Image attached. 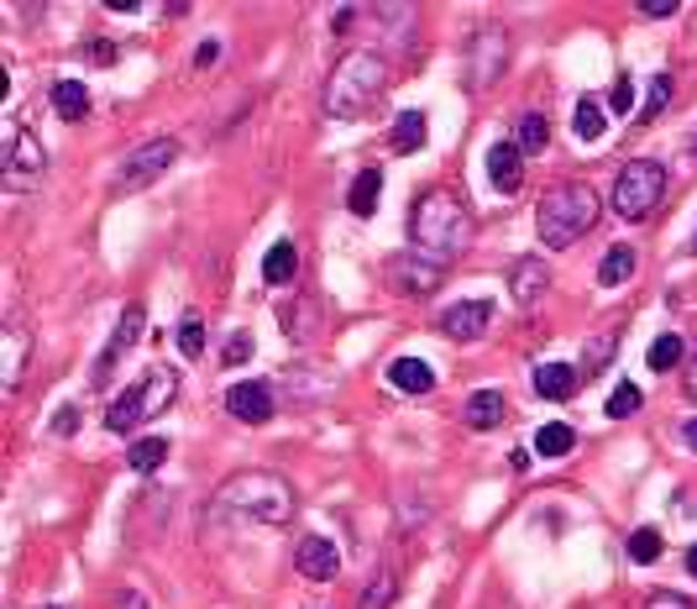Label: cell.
Masks as SVG:
<instances>
[{
    "label": "cell",
    "instance_id": "cell-1",
    "mask_svg": "<svg viewBox=\"0 0 697 609\" xmlns=\"http://www.w3.org/2000/svg\"><path fill=\"white\" fill-rule=\"evenodd\" d=\"M409 242H415L419 258L446 268L472 242V216L461 210V200L451 189H425L415 200V210H409Z\"/></svg>",
    "mask_w": 697,
    "mask_h": 609
},
{
    "label": "cell",
    "instance_id": "cell-2",
    "mask_svg": "<svg viewBox=\"0 0 697 609\" xmlns=\"http://www.w3.org/2000/svg\"><path fill=\"white\" fill-rule=\"evenodd\" d=\"M383 84H388V63H383L378 53L357 48V53L336 59V69H331V80H325V95H320V105H325V116H331V122H352V116H362L367 105L378 101Z\"/></svg>",
    "mask_w": 697,
    "mask_h": 609
},
{
    "label": "cell",
    "instance_id": "cell-3",
    "mask_svg": "<svg viewBox=\"0 0 697 609\" xmlns=\"http://www.w3.org/2000/svg\"><path fill=\"white\" fill-rule=\"evenodd\" d=\"M216 499L226 509H237V515L268 520V526H283L294 515V484L279 478V473H237V478L220 484Z\"/></svg>",
    "mask_w": 697,
    "mask_h": 609
},
{
    "label": "cell",
    "instance_id": "cell-4",
    "mask_svg": "<svg viewBox=\"0 0 697 609\" xmlns=\"http://www.w3.org/2000/svg\"><path fill=\"white\" fill-rule=\"evenodd\" d=\"M593 221H597V195L587 184H556V189H545V200L535 210L540 242L545 247H572Z\"/></svg>",
    "mask_w": 697,
    "mask_h": 609
},
{
    "label": "cell",
    "instance_id": "cell-5",
    "mask_svg": "<svg viewBox=\"0 0 697 609\" xmlns=\"http://www.w3.org/2000/svg\"><path fill=\"white\" fill-rule=\"evenodd\" d=\"M174 394H179V373H174V368H153L137 389H126V394L111 400V410H105V431H111V436H132L142 421H153L158 410H168Z\"/></svg>",
    "mask_w": 697,
    "mask_h": 609
},
{
    "label": "cell",
    "instance_id": "cell-6",
    "mask_svg": "<svg viewBox=\"0 0 697 609\" xmlns=\"http://www.w3.org/2000/svg\"><path fill=\"white\" fill-rule=\"evenodd\" d=\"M666 200V163L656 158H635L618 168L614 179V210L624 221H651Z\"/></svg>",
    "mask_w": 697,
    "mask_h": 609
},
{
    "label": "cell",
    "instance_id": "cell-7",
    "mask_svg": "<svg viewBox=\"0 0 697 609\" xmlns=\"http://www.w3.org/2000/svg\"><path fill=\"white\" fill-rule=\"evenodd\" d=\"M174 163H179V143H174V137H153V143H142L126 153V163L116 168L111 189H116V195H137V189H147L153 179H163Z\"/></svg>",
    "mask_w": 697,
    "mask_h": 609
},
{
    "label": "cell",
    "instance_id": "cell-8",
    "mask_svg": "<svg viewBox=\"0 0 697 609\" xmlns=\"http://www.w3.org/2000/svg\"><path fill=\"white\" fill-rule=\"evenodd\" d=\"M383 279H388V289L394 295H430V289H440V279H446V268L430 264V258H419L415 247L409 252H398V258H388V268H383Z\"/></svg>",
    "mask_w": 697,
    "mask_h": 609
},
{
    "label": "cell",
    "instance_id": "cell-9",
    "mask_svg": "<svg viewBox=\"0 0 697 609\" xmlns=\"http://www.w3.org/2000/svg\"><path fill=\"white\" fill-rule=\"evenodd\" d=\"M503 63H509V32H498V27H482L478 38H472L467 84H472V90H488V84L503 74Z\"/></svg>",
    "mask_w": 697,
    "mask_h": 609
},
{
    "label": "cell",
    "instance_id": "cell-10",
    "mask_svg": "<svg viewBox=\"0 0 697 609\" xmlns=\"http://www.w3.org/2000/svg\"><path fill=\"white\" fill-rule=\"evenodd\" d=\"M42 168H48V153H42V143L21 126L17 137H11V153H6V184H11V189H27V184L42 179Z\"/></svg>",
    "mask_w": 697,
    "mask_h": 609
},
{
    "label": "cell",
    "instance_id": "cell-11",
    "mask_svg": "<svg viewBox=\"0 0 697 609\" xmlns=\"http://www.w3.org/2000/svg\"><path fill=\"white\" fill-rule=\"evenodd\" d=\"M226 410L247 426H262V421H273V389L258 384V379H241V384L226 389Z\"/></svg>",
    "mask_w": 697,
    "mask_h": 609
},
{
    "label": "cell",
    "instance_id": "cell-12",
    "mask_svg": "<svg viewBox=\"0 0 697 609\" xmlns=\"http://www.w3.org/2000/svg\"><path fill=\"white\" fill-rule=\"evenodd\" d=\"M294 568L310 578V584H325V578H336L341 572V551L336 541H325V536H304L294 551Z\"/></svg>",
    "mask_w": 697,
    "mask_h": 609
},
{
    "label": "cell",
    "instance_id": "cell-13",
    "mask_svg": "<svg viewBox=\"0 0 697 609\" xmlns=\"http://www.w3.org/2000/svg\"><path fill=\"white\" fill-rule=\"evenodd\" d=\"M142 326H147V316H142V304H132V310H126V316L116 321V337H111V347L100 352V363H95V384H105V379H111V368H116L121 358H126V352L137 347Z\"/></svg>",
    "mask_w": 697,
    "mask_h": 609
},
{
    "label": "cell",
    "instance_id": "cell-14",
    "mask_svg": "<svg viewBox=\"0 0 697 609\" xmlns=\"http://www.w3.org/2000/svg\"><path fill=\"white\" fill-rule=\"evenodd\" d=\"M488 321H493V304L488 300H461L440 316V331L457 337V342H478L482 331H488Z\"/></svg>",
    "mask_w": 697,
    "mask_h": 609
},
{
    "label": "cell",
    "instance_id": "cell-15",
    "mask_svg": "<svg viewBox=\"0 0 697 609\" xmlns=\"http://www.w3.org/2000/svg\"><path fill=\"white\" fill-rule=\"evenodd\" d=\"M509 289H514V304H535L545 289H551V268L545 258H519L509 268Z\"/></svg>",
    "mask_w": 697,
    "mask_h": 609
},
{
    "label": "cell",
    "instance_id": "cell-16",
    "mask_svg": "<svg viewBox=\"0 0 697 609\" xmlns=\"http://www.w3.org/2000/svg\"><path fill=\"white\" fill-rule=\"evenodd\" d=\"M503 415H509V400L498 394V389H478L467 405H461V421L472 431H493V426H503Z\"/></svg>",
    "mask_w": 697,
    "mask_h": 609
},
{
    "label": "cell",
    "instance_id": "cell-17",
    "mask_svg": "<svg viewBox=\"0 0 697 609\" xmlns=\"http://www.w3.org/2000/svg\"><path fill=\"white\" fill-rule=\"evenodd\" d=\"M388 384L398 394H430L436 389V368L425 363V358H394L388 363Z\"/></svg>",
    "mask_w": 697,
    "mask_h": 609
},
{
    "label": "cell",
    "instance_id": "cell-18",
    "mask_svg": "<svg viewBox=\"0 0 697 609\" xmlns=\"http://www.w3.org/2000/svg\"><path fill=\"white\" fill-rule=\"evenodd\" d=\"M488 179H493L503 195H514L519 184H524V153H519L514 143H498L493 153H488Z\"/></svg>",
    "mask_w": 697,
    "mask_h": 609
},
{
    "label": "cell",
    "instance_id": "cell-19",
    "mask_svg": "<svg viewBox=\"0 0 697 609\" xmlns=\"http://www.w3.org/2000/svg\"><path fill=\"white\" fill-rule=\"evenodd\" d=\"M578 384H582V373H578V368H566V363L535 368V394H540V400H572Z\"/></svg>",
    "mask_w": 697,
    "mask_h": 609
},
{
    "label": "cell",
    "instance_id": "cell-20",
    "mask_svg": "<svg viewBox=\"0 0 697 609\" xmlns=\"http://www.w3.org/2000/svg\"><path fill=\"white\" fill-rule=\"evenodd\" d=\"M48 101H53V111H59L63 122H84V111H90V90H84V80H53Z\"/></svg>",
    "mask_w": 697,
    "mask_h": 609
},
{
    "label": "cell",
    "instance_id": "cell-21",
    "mask_svg": "<svg viewBox=\"0 0 697 609\" xmlns=\"http://www.w3.org/2000/svg\"><path fill=\"white\" fill-rule=\"evenodd\" d=\"M425 137H430V126H425V111H398V116H394V132H388L394 153H415V147H425Z\"/></svg>",
    "mask_w": 697,
    "mask_h": 609
},
{
    "label": "cell",
    "instance_id": "cell-22",
    "mask_svg": "<svg viewBox=\"0 0 697 609\" xmlns=\"http://www.w3.org/2000/svg\"><path fill=\"white\" fill-rule=\"evenodd\" d=\"M0 342H6V363H0V373H6V394L21 384V368H27V331H21L17 321L0 331Z\"/></svg>",
    "mask_w": 697,
    "mask_h": 609
},
{
    "label": "cell",
    "instance_id": "cell-23",
    "mask_svg": "<svg viewBox=\"0 0 697 609\" xmlns=\"http://www.w3.org/2000/svg\"><path fill=\"white\" fill-rule=\"evenodd\" d=\"M299 273V247L294 242H273L268 247V258H262V279L268 285H289Z\"/></svg>",
    "mask_w": 697,
    "mask_h": 609
},
{
    "label": "cell",
    "instance_id": "cell-24",
    "mask_svg": "<svg viewBox=\"0 0 697 609\" xmlns=\"http://www.w3.org/2000/svg\"><path fill=\"white\" fill-rule=\"evenodd\" d=\"M378 195H383V174L378 168H362L357 184H352V195H346L352 216H373V210H378Z\"/></svg>",
    "mask_w": 697,
    "mask_h": 609
},
{
    "label": "cell",
    "instance_id": "cell-25",
    "mask_svg": "<svg viewBox=\"0 0 697 609\" xmlns=\"http://www.w3.org/2000/svg\"><path fill=\"white\" fill-rule=\"evenodd\" d=\"M614 347H618V326H603L593 342L582 347V373L593 379V373H603L608 368V358H614Z\"/></svg>",
    "mask_w": 697,
    "mask_h": 609
},
{
    "label": "cell",
    "instance_id": "cell-26",
    "mask_svg": "<svg viewBox=\"0 0 697 609\" xmlns=\"http://www.w3.org/2000/svg\"><path fill=\"white\" fill-rule=\"evenodd\" d=\"M551 143V126H545V116L540 111H524L514 122V147L519 153H540V147Z\"/></svg>",
    "mask_w": 697,
    "mask_h": 609
},
{
    "label": "cell",
    "instance_id": "cell-27",
    "mask_svg": "<svg viewBox=\"0 0 697 609\" xmlns=\"http://www.w3.org/2000/svg\"><path fill=\"white\" fill-rule=\"evenodd\" d=\"M630 273H635V247H608V258L597 264V285L614 289V285H624Z\"/></svg>",
    "mask_w": 697,
    "mask_h": 609
},
{
    "label": "cell",
    "instance_id": "cell-28",
    "mask_svg": "<svg viewBox=\"0 0 697 609\" xmlns=\"http://www.w3.org/2000/svg\"><path fill=\"white\" fill-rule=\"evenodd\" d=\"M572 447H578V431L561 426V421H551V426L535 431V452H540V457H566Z\"/></svg>",
    "mask_w": 697,
    "mask_h": 609
},
{
    "label": "cell",
    "instance_id": "cell-29",
    "mask_svg": "<svg viewBox=\"0 0 697 609\" xmlns=\"http://www.w3.org/2000/svg\"><path fill=\"white\" fill-rule=\"evenodd\" d=\"M572 132H578L582 143H597L603 132H608V111L597 101H578V116H572Z\"/></svg>",
    "mask_w": 697,
    "mask_h": 609
},
{
    "label": "cell",
    "instance_id": "cell-30",
    "mask_svg": "<svg viewBox=\"0 0 697 609\" xmlns=\"http://www.w3.org/2000/svg\"><path fill=\"white\" fill-rule=\"evenodd\" d=\"M394 593H398L394 568H378L373 578H367V589H362V605L357 609H388V605H394Z\"/></svg>",
    "mask_w": 697,
    "mask_h": 609
},
{
    "label": "cell",
    "instance_id": "cell-31",
    "mask_svg": "<svg viewBox=\"0 0 697 609\" xmlns=\"http://www.w3.org/2000/svg\"><path fill=\"white\" fill-rule=\"evenodd\" d=\"M163 457H168V442H163V436H142V442H132V447H126V463L137 467V473H153Z\"/></svg>",
    "mask_w": 697,
    "mask_h": 609
},
{
    "label": "cell",
    "instance_id": "cell-32",
    "mask_svg": "<svg viewBox=\"0 0 697 609\" xmlns=\"http://www.w3.org/2000/svg\"><path fill=\"white\" fill-rule=\"evenodd\" d=\"M645 358H651V368H656V373H672V368L682 363V337H677V331H660Z\"/></svg>",
    "mask_w": 697,
    "mask_h": 609
},
{
    "label": "cell",
    "instance_id": "cell-33",
    "mask_svg": "<svg viewBox=\"0 0 697 609\" xmlns=\"http://www.w3.org/2000/svg\"><path fill=\"white\" fill-rule=\"evenodd\" d=\"M666 105H672V74H656V80H651V95L639 105V122H656Z\"/></svg>",
    "mask_w": 697,
    "mask_h": 609
},
{
    "label": "cell",
    "instance_id": "cell-34",
    "mask_svg": "<svg viewBox=\"0 0 697 609\" xmlns=\"http://www.w3.org/2000/svg\"><path fill=\"white\" fill-rule=\"evenodd\" d=\"M656 557H660V530L639 526L635 536H630V562H639V568H645V562H656Z\"/></svg>",
    "mask_w": 697,
    "mask_h": 609
},
{
    "label": "cell",
    "instance_id": "cell-35",
    "mask_svg": "<svg viewBox=\"0 0 697 609\" xmlns=\"http://www.w3.org/2000/svg\"><path fill=\"white\" fill-rule=\"evenodd\" d=\"M639 405H645V394H639L635 384H618L614 394H608V415H614V421H630Z\"/></svg>",
    "mask_w": 697,
    "mask_h": 609
},
{
    "label": "cell",
    "instance_id": "cell-36",
    "mask_svg": "<svg viewBox=\"0 0 697 609\" xmlns=\"http://www.w3.org/2000/svg\"><path fill=\"white\" fill-rule=\"evenodd\" d=\"M179 347H184V358H199V352H205V321H199V316H184Z\"/></svg>",
    "mask_w": 697,
    "mask_h": 609
},
{
    "label": "cell",
    "instance_id": "cell-37",
    "mask_svg": "<svg viewBox=\"0 0 697 609\" xmlns=\"http://www.w3.org/2000/svg\"><path fill=\"white\" fill-rule=\"evenodd\" d=\"M608 105H614L618 116H624V111H635V84H630V80H618L614 90H608Z\"/></svg>",
    "mask_w": 697,
    "mask_h": 609
},
{
    "label": "cell",
    "instance_id": "cell-38",
    "mask_svg": "<svg viewBox=\"0 0 697 609\" xmlns=\"http://www.w3.org/2000/svg\"><path fill=\"white\" fill-rule=\"evenodd\" d=\"M645 609H697L687 593H651V605Z\"/></svg>",
    "mask_w": 697,
    "mask_h": 609
},
{
    "label": "cell",
    "instance_id": "cell-39",
    "mask_svg": "<svg viewBox=\"0 0 697 609\" xmlns=\"http://www.w3.org/2000/svg\"><path fill=\"white\" fill-rule=\"evenodd\" d=\"M74 426H80V410L63 405L59 415H53V431H59V436H74Z\"/></svg>",
    "mask_w": 697,
    "mask_h": 609
},
{
    "label": "cell",
    "instance_id": "cell-40",
    "mask_svg": "<svg viewBox=\"0 0 697 609\" xmlns=\"http://www.w3.org/2000/svg\"><path fill=\"white\" fill-rule=\"evenodd\" d=\"M639 11H645V17H677V0H645Z\"/></svg>",
    "mask_w": 697,
    "mask_h": 609
},
{
    "label": "cell",
    "instance_id": "cell-41",
    "mask_svg": "<svg viewBox=\"0 0 697 609\" xmlns=\"http://www.w3.org/2000/svg\"><path fill=\"white\" fill-rule=\"evenodd\" d=\"M216 59H220V42H199V53H195V63H199V69H210Z\"/></svg>",
    "mask_w": 697,
    "mask_h": 609
},
{
    "label": "cell",
    "instance_id": "cell-42",
    "mask_svg": "<svg viewBox=\"0 0 697 609\" xmlns=\"http://www.w3.org/2000/svg\"><path fill=\"white\" fill-rule=\"evenodd\" d=\"M247 352H252V342H247V337H231V347H226V363H241Z\"/></svg>",
    "mask_w": 697,
    "mask_h": 609
},
{
    "label": "cell",
    "instance_id": "cell-43",
    "mask_svg": "<svg viewBox=\"0 0 697 609\" xmlns=\"http://www.w3.org/2000/svg\"><path fill=\"white\" fill-rule=\"evenodd\" d=\"M687 400H693V405H697V352H693V358H687Z\"/></svg>",
    "mask_w": 697,
    "mask_h": 609
},
{
    "label": "cell",
    "instance_id": "cell-44",
    "mask_svg": "<svg viewBox=\"0 0 697 609\" xmlns=\"http://www.w3.org/2000/svg\"><path fill=\"white\" fill-rule=\"evenodd\" d=\"M687 572H693V578H697V547L687 551Z\"/></svg>",
    "mask_w": 697,
    "mask_h": 609
},
{
    "label": "cell",
    "instance_id": "cell-45",
    "mask_svg": "<svg viewBox=\"0 0 697 609\" xmlns=\"http://www.w3.org/2000/svg\"><path fill=\"white\" fill-rule=\"evenodd\" d=\"M687 447H697V421H693V426H687Z\"/></svg>",
    "mask_w": 697,
    "mask_h": 609
}]
</instances>
